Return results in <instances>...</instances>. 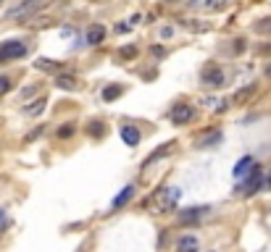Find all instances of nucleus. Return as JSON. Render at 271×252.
<instances>
[{"instance_id": "1", "label": "nucleus", "mask_w": 271, "mask_h": 252, "mask_svg": "<svg viewBox=\"0 0 271 252\" xmlns=\"http://www.w3.org/2000/svg\"><path fill=\"white\" fill-rule=\"evenodd\" d=\"M200 82L203 87H208V89H216V87H224L227 84V76H224V68L213 61H208L206 66H203V71H200Z\"/></svg>"}, {"instance_id": "2", "label": "nucleus", "mask_w": 271, "mask_h": 252, "mask_svg": "<svg viewBox=\"0 0 271 252\" xmlns=\"http://www.w3.org/2000/svg\"><path fill=\"white\" fill-rule=\"evenodd\" d=\"M258 189H263V171H261V166H250V168H247L245 181L240 184V195L253 197Z\"/></svg>"}, {"instance_id": "3", "label": "nucleus", "mask_w": 271, "mask_h": 252, "mask_svg": "<svg viewBox=\"0 0 271 252\" xmlns=\"http://www.w3.org/2000/svg\"><path fill=\"white\" fill-rule=\"evenodd\" d=\"M27 55V45L21 40H6L0 42V63H11Z\"/></svg>"}, {"instance_id": "4", "label": "nucleus", "mask_w": 271, "mask_h": 252, "mask_svg": "<svg viewBox=\"0 0 271 252\" xmlns=\"http://www.w3.org/2000/svg\"><path fill=\"white\" fill-rule=\"evenodd\" d=\"M192 119H195V108H192V105H187V103L174 105V110H171V124H174V126H185V124H190Z\"/></svg>"}, {"instance_id": "5", "label": "nucleus", "mask_w": 271, "mask_h": 252, "mask_svg": "<svg viewBox=\"0 0 271 252\" xmlns=\"http://www.w3.org/2000/svg\"><path fill=\"white\" fill-rule=\"evenodd\" d=\"M206 216H208V208H206V205H203V208H200V205H195V208H187V210L179 213V223H185V226H195L197 221H203Z\"/></svg>"}, {"instance_id": "6", "label": "nucleus", "mask_w": 271, "mask_h": 252, "mask_svg": "<svg viewBox=\"0 0 271 252\" xmlns=\"http://www.w3.org/2000/svg\"><path fill=\"white\" fill-rule=\"evenodd\" d=\"M179 200V189L176 187H169L164 195H158V210H171Z\"/></svg>"}, {"instance_id": "7", "label": "nucleus", "mask_w": 271, "mask_h": 252, "mask_svg": "<svg viewBox=\"0 0 271 252\" xmlns=\"http://www.w3.org/2000/svg\"><path fill=\"white\" fill-rule=\"evenodd\" d=\"M37 8H40V0H24L21 6L11 8V11H8V16H11V18H21V16H27V13L37 11Z\"/></svg>"}, {"instance_id": "8", "label": "nucleus", "mask_w": 271, "mask_h": 252, "mask_svg": "<svg viewBox=\"0 0 271 252\" xmlns=\"http://www.w3.org/2000/svg\"><path fill=\"white\" fill-rule=\"evenodd\" d=\"M84 40H87V45H93V48H95V45H100L105 40V27L103 24H93V27L87 29Z\"/></svg>"}, {"instance_id": "9", "label": "nucleus", "mask_w": 271, "mask_h": 252, "mask_svg": "<svg viewBox=\"0 0 271 252\" xmlns=\"http://www.w3.org/2000/svg\"><path fill=\"white\" fill-rule=\"evenodd\" d=\"M121 140H124L129 147H134V145H140L142 134H140V129H137V126H121Z\"/></svg>"}, {"instance_id": "10", "label": "nucleus", "mask_w": 271, "mask_h": 252, "mask_svg": "<svg viewBox=\"0 0 271 252\" xmlns=\"http://www.w3.org/2000/svg\"><path fill=\"white\" fill-rule=\"evenodd\" d=\"M56 87H58V89H66V92H71V89L79 87V82H77V76H71V74H56Z\"/></svg>"}, {"instance_id": "11", "label": "nucleus", "mask_w": 271, "mask_h": 252, "mask_svg": "<svg viewBox=\"0 0 271 252\" xmlns=\"http://www.w3.org/2000/svg\"><path fill=\"white\" fill-rule=\"evenodd\" d=\"M132 195H134V187L129 184V187H124L116 197H114V202H111V208H114V210H119V208H124V205L132 200Z\"/></svg>"}, {"instance_id": "12", "label": "nucleus", "mask_w": 271, "mask_h": 252, "mask_svg": "<svg viewBox=\"0 0 271 252\" xmlns=\"http://www.w3.org/2000/svg\"><path fill=\"white\" fill-rule=\"evenodd\" d=\"M221 142V131L216 129V131H208L206 137H200V142H197V147H216Z\"/></svg>"}, {"instance_id": "13", "label": "nucleus", "mask_w": 271, "mask_h": 252, "mask_svg": "<svg viewBox=\"0 0 271 252\" xmlns=\"http://www.w3.org/2000/svg\"><path fill=\"white\" fill-rule=\"evenodd\" d=\"M121 92H124V89L119 84H108V87H103V100L105 103H114L116 98H121Z\"/></svg>"}, {"instance_id": "14", "label": "nucleus", "mask_w": 271, "mask_h": 252, "mask_svg": "<svg viewBox=\"0 0 271 252\" xmlns=\"http://www.w3.org/2000/svg\"><path fill=\"white\" fill-rule=\"evenodd\" d=\"M176 249L179 252H197V239L195 237H182L179 244H176Z\"/></svg>"}, {"instance_id": "15", "label": "nucleus", "mask_w": 271, "mask_h": 252, "mask_svg": "<svg viewBox=\"0 0 271 252\" xmlns=\"http://www.w3.org/2000/svg\"><path fill=\"white\" fill-rule=\"evenodd\" d=\"M250 166H253V158H250V155H245L242 160H237V166H234V171H232V173H234V179L245 176V171L250 168Z\"/></svg>"}, {"instance_id": "16", "label": "nucleus", "mask_w": 271, "mask_h": 252, "mask_svg": "<svg viewBox=\"0 0 271 252\" xmlns=\"http://www.w3.org/2000/svg\"><path fill=\"white\" fill-rule=\"evenodd\" d=\"M45 105H48V100H45V98H40L37 103L27 105V108H24V113H27V116H40V113L45 110Z\"/></svg>"}, {"instance_id": "17", "label": "nucleus", "mask_w": 271, "mask_h": 252, "mask_svg": "<svg viewBox=\"0 0 271 252\" xmlns=\"http://www.w3.org/2000/svg\"><path fill=\"white\" fill-rule=\"evenodd\" d=\"M137 45H124V48L119 50V61H132V58H137Z\"/></svg>"}, {"instance_id": "18", "label": "nucleus", "mask_w": 271, "mask_h": 252, "mask_svg": "<svg viewBox=\"0 0 271 252\" xmlns=\"http://www.w3.org/2000/svg\"><path fill=\"white\" fill-rule=\"evenodd\" d=\"M34 66L42 68V71H58V68H61V63H58V61L53 63L50 58H40V61H34Z\"/></svg>"}, {"instance_id": "19", "label": "nucleus", "mask_w": 271, "mask_h": 252, "mask_svg": "<svg viewBox=\"0 0 271 252\" xmlns=\"http://www.w3.org/2000/svg\"><path fill=\"white\" fill-rule=\"evenodd\" d=\"M56 134H58V140H69V137H74V134H77V124H63Z\"/></svg>"}, {"instance_id": "20", "label": "nucleus", "mask_w": 271, "mask_h": 252, "mask_svg": "<svg viewBox=\"0 0 271 252\" xmlns=\"http://www.w3.org/2000/svg\"><path fill=\"white\" fill-rule=\"evenodd\" d=\"M256 32H258V34H271V16L258 21V24H256Z\"/></svg>"}, {"instance_id": "21", "label": "nucleus", "mask_w": 271, "mask_h": 252, "mask_svg": "<svg viewBox=\"0 0 271 252\" xmlns=\"http://www.w3.org/2000/svg\"><path fill=\"white\" fill-rule=\"evenodd\" d=\"M206 8L208 11H224L227 8V0H206Z\"/></svg>"}, {"instance_id": "22", "label": "nucleus", "mask_w": 271, "mask_h": 252, "mask_svg": "<svg viewBox=\"0 0 271 252\" xmlns=\"http://www.w3.org/2000/svg\"><path fill=\"white\" fill-rule=\"evenodd\" d=\"M103 134H105V129H103L100 121H93V124H89V137H103Z\"/></svg>"}, {"instance_id": "23", "label": "nucleus", "mask_w": 271, "mask_h": 252, "mask_svg": "<svg viewBox=\"0 0 271 252\" xmlns=\"http://www.w3.org/2000/svg\"><path fill=\"white\" fill-rule=\"evenodd\" d=\"M253 95V87H245V89H240V92L234 95V103H242V100H247Z\"/></svg>"}, {"instance_id": "24", "label": "nucleus", "mask_w": 271, "mask_h": 252, "mask_svg": "<svg viewBox=\"0 0 271 252\" xmlns=\"http://www.w3.org/2000/svg\"><path fill=\"white\" fill-rule=\"evenodd\" d=\"M8 92H11V79L0 76V95H8Z\"/></svg>"}, {"instance_id": "25", "label": "nucleus", "mask_w": 271, "mask_h": 252, "mask_svg": "<svg viewBox=\"0 0 271 252\" xmlns=\"http://www.w3.org/2000/svg\"><path fill=\"white\" fill-rule=\"evenodd\" d=\"M150 53H153L155 58H166V48H161V45H153Z\"/></svg>"}, {"instance_id": "26", "label": "nucleus", "mask_w": 271, "mask_h": 252, "mask_svg": "<svg viewBox=\"0 0 271 252\" xmlns=\"http://www.w3.org/2000/svg\"><path fill=\"white\" fill-rule=\"evenodd\" d=\"M234 45H232V53H242L245 50V40H232Z\"/></svg>"}, {"instance_id": "27", "label": "nucleus", "mask_w": 271, "mask_h": 252, "mask_svg": "<svg viewBox=\"0 0 271 252\" xmlns=\"http://www.w3.org/2000/svg\"><path fill=\"white\" fill-rule=\"evenodd\" d=\"M129 29H132L129 24H116V34H127Z\"/></svg>"}, {"instance_id": "28", "label": "nucleus", "mask_w": 271, "mask_h": 252, "mask_svg": "<svg viewBox=\"0 0 271 252\" xmlns=\"http://www.w3.org/2000/svg\"><path fill=\"white\" fill-rule=\"evenodd\" d=\"M171 34H174V29H171V27H164V29H161V37H164V40H169Z\"/></svg>"}, {"instance_id": "29", "label": "nucleus", "mask_w": 271, "mask_h": 252, "mask_svg": "<svg viewBox=\"0 0 271 252\" xmlns=\"http://www.w3.org/2000/svg\"><path fill=\"white\" fill-rule=\"evenodd\" d=\"M227 108H229V100H221V103H219V108H216V113H224Z\"/></svg>"}, {"instance_id": "30", "label": "nucleus", "mask_w": 271, "mask_h": 252, "mask_svg": "<svg viewBox=\"0 0 271 252\" xmlns=\"http://www.w3.org/2000/svg\"><path fill=\"white\" fill-rule=\"evenodd\" d=\"M34 92H37V84H34V87H27L21 95H24V98H29V95H34Z\"/></svg>"}, {"instance_id": "31", "label": "nucleus", "mask_w": 271, "mask_h": 252, "mask_svg": "<svg viewBox=\"0 0 271 252\" xmlns=\"http://www.w3.org/2000/svg\"><path fill=\"white\" fill-rule=\"evenodd\" d=\"M140 21H142V16H140V13H134V16H132V21H129V27H134V24H140Z\"/></svg>"}, {"instance_id": "32", "label": "nucleus", "mask_w": 271, "mask_h": 252, "mask_svg": "<svg viewBox=\"0 0 271 252\" xmlns=\"http://www.w3.org/2000/svg\"><path fill=\"white\" fill-rule=\"evenodd\" d=\"M263 189H271V173H268V179H263Z\"/></svg>"}, {"instance_id": "33", "label": "nucleus", "mask_w": 271, "mask_h": 252, "mask_svg": "<svg viewBox=\"0 0 271 252\" xmlns=\"http://www.w3.org/2000/svg\"><path fill=\"white\" fill-rule=\"evenodd\" d=\"M3 223H6V216H3V210H0V228H3Z\"/></svg>"}, {"instance_id": "34", "label": "nucleus", "mask_w": 271, "mask_h": 252, "mask_svg": "<svg viewBox=\"0 0 271 252\" xmlns=\"http://www.w3.org/2000/svg\"><path fill=\"white\" fill-rule=\"evenodd\" d=\"M166 3H176V0H166Z\"/></svg>"}, {"instance_id": "35", "label": "nucleus", "mask_w": 271, "mask_h": 252, "mask_svg": "<svg viewBox=\"0 0 271 252\" xmlns=\"http://www.w3.org/2000/svg\"><path fill=\"white\" fill-rule=\"evenodd\" d=\"M0 3H3V0H0Z\"/></svg>"}]
</instances>
